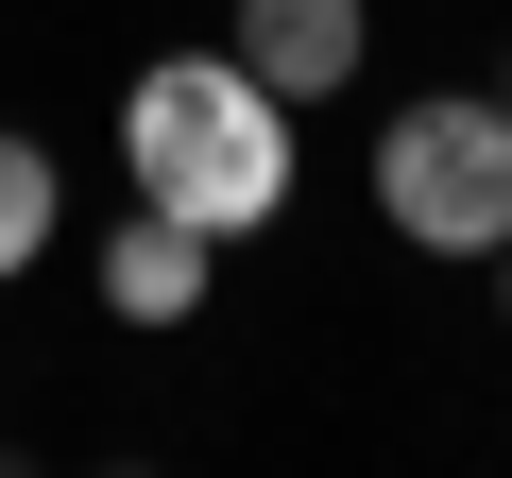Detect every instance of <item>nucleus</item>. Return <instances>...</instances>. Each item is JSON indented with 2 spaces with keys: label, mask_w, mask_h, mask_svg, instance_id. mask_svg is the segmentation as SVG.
Returning a JSON list of instances; mask_svg holds the SVG:
<instances>
[{
  "label": "nucleus",
  "mask_w": 512,
  "mask_h": 478,
  "mask_svg": "<svg viewBox=\"0 0 512 478\" xmlns=\"http://www.w3.org/2000/svg\"><path fill=\"white\" fill-rule=\"evenodd\" d=\"M495 257H512V239H495Z\"/></svg>",
  "instance_id": "6"
},
{
  "label": "nucleus",
  "mask_w": 512,
  "mask_h": 478,
  "mask_svg": "<svg viewBox=\"0 0 512 478\" xmlns=\"http://www.w3.org/2000/svg\"><path fill=\"white\" fill-rule=\"evenodd\" d=\"M52 222H69L52 154H35V137H0V274H35V257H52Z\"/></svg>",
  "instance_id": "5"
},
{
  "label": "nucleus",
  "mask_w": 512,
  "mask_h": 478,
  "mask_svg": "<svg viewBox=\"0 0 512 478\" xmlns=\"http://www.w3.org/2000/svg\"><path fill=\"white\" fill-rule=\"evenodd\" d=\"M120 171H137V205L239 239V222L291 205V103L256 86L239 52H171V69L120 86Z\"/></svg>",
  "instance_id": "1"
},
{
  "label": "nucleus",
  "mask_w": 512,
  "mask_h": 478,
  "mask_svg": "<svg viewBox=\"0 0 512 478\" xmlns=\"http://www.w3.org/2000/svg\"><path fill=\"white\" fill-rule=\"evenodd\" d=\"M239 69L274 86V103L359 86V0H239Z\"/></svg>",
  "instance_id": "3"
},
{
  "label": "nucleus",
  "mask_w": 512,
  "mask_h": 478,
  "mask_svg": "<svg viewBox=\"0 0 512 478\" xmlns=\"http://www.w3.org/2000/svg\"><path fill=\"white\" fill-rule=\"evenodd\" d=\"M376 222L427 257H495L512 239V103H410L376 137Z\"/></svg>",
  "instance_id": "2"
},
{
  "label": "nucleus",
  "mask_w": 512,
  "mask_h": 478,
  "mask_svg": "<svg viewBox=\"0 0 512 478\" xmlns=\"http://www.w3.org/2000/svg\"><path fill=\"white\" fill-rule=\"evenodd\" d=\"M205 274H222V239H205V222H171V205H137V222L103 239V308H120V325H188V308H205Z\"/></svg>",
  "instance_id": "4"
}]
</instances>
